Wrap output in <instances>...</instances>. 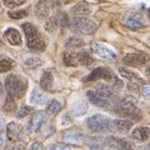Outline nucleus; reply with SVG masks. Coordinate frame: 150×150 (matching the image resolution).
<instances>
[{"label": "nucleus", "instance_id": "obj_8", "mask_svg": "<svg viewBox=\"0 0 150 150\" xmlns=\"http://www.w3.org/2000/svg\"><path fill=\"white\" fill-rule=\"evenodd\" d=\"M69 16L67 13H59L56 14L55 16H53L48 21V24H46V30L49 31H54L58 26H68L69 25Z\"/></svg>", "mask_w": 150, "mask_h": 150}, {"label": "nucleus", "instance_id": "obj_41", "mask_svg": "<svg viewBox=\"0 0 150 150\" xmlns=\"http://www.w3.org/2000/svg\"><path fill=\"white\" fill-rule=\"evenodd\" d=\"M108 150H119V149L116 148V146H112V145H111V146H110L109 149H108Z\"/></svg>", "mask_w": 150, "mask_h": 150}, {"label": "nucleus", "instance_id": "obj_20", "mask_svg": "<svg viewBox=\"0 0 150 150\" xmlns=\"http://www.w3.org/2000/svg\"><path fill=\"white\" fill-rule=\"evenodd\" d=\"M88 110V105H86V103L84 101V100H78V101H75L73 106H71V112L75 115V116H81L84 115L86 112Z\"/></svg>", "mask_w": 150, "mask_h": 150}, {"label": "nucleus", "instance_id": "obj_10", "mask_svg": "<svg viewBox=\"0 0 150 150\" xmlns=\"http://www.w3.org/2000/svg\"><path fill=\"white\" fill-rule=\"evenodd\" d=\"M91 51L95 55L99 56V58L106 59V60H114L116 58V54L111 49H109L108 46L101 45L99 43H93L91 44Z\"/></svg>", "mask_w": 150, "mask_h": 150}, {"label": "nucleus", "instance_id": "obj_7", "mask_svg": "<svg viewBox=\"0 0 150 150\" xmlns=\"http://www.w3.org/2000/svg\"><path fill=\"white\" fill-rule=\"evenodd\" d=\"M58 6H59V1H56V0H48V1L40 0L36 5V15L44 18L48 14L54 13L58 9Z\"/></svg>", "mask_w": 150, "mask_h": 150}, {"label": "nucleus", "instance_id": "obj_5", "mask_svg": "<svg viewBox=\"0 0 150 150\" xmlns=\"http://www.w3.org/2000/svg\"><path fill=\"white\" fill-rule=\"evenodd\" d=\"M114 110L116 114H119L128 119H137L139 116V110L133 103L128 99H118L114 103Z\"/></svg>", "mask_w": 150, "mask_h": 150}, {"label": "nucleus", "instance_id": "obj_1", "mask_svg": "<svg viewBox=\"0 0 150 150\" xmlns=\"http://www.w3.org/2000/svg\"><path fill=\"white\" fill-rule=\"evenodd\" d=\"M23 30H24L26 35L28 48L35 51H43L45 49V43H44L43 36L40 35L39 30L34 25L30 24V23H25V24H23Z\"/></svg>", "mask_w": 150, "mask_h": 150}, {"label": "nucleus", "instance_id": "obj_37", "mask_svg": "<svg viewBox=\"0 0 150 150\" xmlns=\"http://www.w3.org/2000/svg\"><path fill=\"white\" fill-rule=\"evenodd\" d=\"M50 150H73L70 146H67V145H62V144H54L50 146Z\"/></svg>", "mask_w": 150, "mask_h": 150}, {"label": "nucleus", "instance_id": "obj_2", "mask_svg": "<svg viewBox=\"0 0 150 150\" xmlns=\"http://www.w3.org/2000/svg\"><path fill=\"white\" fill-rule=\"evenodd\" d=\"M26 81L21 76L15 74H10L5 79V88L8 95H10L14 99H19L25 94L26 90Z\"/></svg>", "mask_w": 150, "mask_h": 150}, {"label": "nucleus", "instance_id": "obj_16", "mask_svg": "<svg viewBox=\"0 0 150 150\" xmlns=\"http://www.w3.org/2000/svg\"><path fill=\"white\" fill-rule=\"evenodd\" d=\"M44 121H45L44 114H41V112L36 114L34 118L29 121V124H28V130H29V133H33V131L39 130L41 128V125L44 124Z\"/></svg>", "mask_w": 150, "mask_h": 150}, {"label": "nucleus", "instance_id": "obj_18", "mask_svg": "<svg viewBox=\"0 0 150 150\" xmlns=\"http://www.w3.org/2000/svg\"><path fill=\"white\" fill-rule=\"evenodd\" d=\"M91 11L90 6L88 5V4L85 3H78L76 5H74L71 8V13L74 14V15L76 16H84V15H89Z\"/></svg>", "mask_w": 150, "mask_h": 150}, {"label": "nucleus", "instance_id": "obj_34", "mask_svg": "<svg viewBox=\"0 0 150 150\" xmlns=\"http://www.w3.org/2000/svg\"><path fill=\"white\" fill-rule=\"evenodd\" d=\"M14 109H15V100H14V98H11L10 95H8L5 105H4V110L8 112H11Z\"/></svg>", "mask_w": 150, "mask_h": 150}, {"label": "nucleus", "instance_id": "obj_26", "mask_svg": "<svg viewBox=\"0 0 150 150\" xmlns=\"http://www.w3.org/2000/svg\"><path fill=\"white\" fill-rule=\"evenodd\" d=\"M14 67V62L5 55H0V73L9 71Z\"/></svg>", "mask_w": 150, "mask_h": 150}, {"label": "nucleus", "instance_id": "obj_3", "mask_svg": "<svg viewBox=\"0 0 150 150\" xmlns=\"http://www.w3.org/2000/svg\"><path fill=\"white\" fill-rule=\"evenodd\" d=\"M86 125L94 133H105V131H114L112 120L105 115L95 114L86 120Z\"/></svg>", "mask_w": 150, "mask_h": 150}, {"label": "nucleus", "instance_id": "obj_14", "mask_svg": "<svg viewBox=\"0 0 150 150\" xmlns=\"http://www.w3.org/2000/svg\"><path fill=\"white\" fill-rule=\"evenodd\" d=\"M63 140L68 144L71 145H76V146H81L85 143V139H84L83 135L76 134V133H65L63 135Z\"/></svg>", "mask_w": 150, "mask_h": 150}, {"label": "nucleus", "instance_id": "obj_38", "mask_svg": "<svg viewBox=\"0 0 150 150\" xmlns=\"http://www.w3.org/2000/svg\"><path fill=\"white\" fill-rule=\"evenodd\" d=\"M142 94L144 96H149L150 95V83L144 84V85L142 86Z\"/></svg>", "mask_w": 150, "mask_h": 150}, {"label": "nucleus", "instance_id": "obj_21", "mask_svg": "<svg viewBox=\"0 0 150 150\" xmlns=\"http://www.w3.org/2000/svg\"><path fill=\"white\" fill-rule=\"evenodd\" d=\"M110 145L112 146H116L119 150H133V146L131 144L125 139H121V138H111L110 139Z\"/></svg>", "mask_w": 150, "mask_h": 150}, {"label": "nucleus", "instance_id": "obj_42", "mask_svg": "<svg viewBox=\"0 0 150 150\" xmlns=\"http://www.w3.org/2000/svg\"><path fill=\"white\" fill-rule=\"evenodd\" d=\"M3 143H4V140H3V138H0V149H1V146H3Z\"/></svg>", "mask_w": 150, "mask_h": 150}, {"label": "nucleus", "instance_id": "obj_13", "mask_svg": "<svg viewBox=\"0 0 150 150\" xmlns=\"http://www.w3.org/2000/svg\"><path fill=\"white\" fill-rule=\"evenodd\" d=\"M4 35H5L6 40L9 41V44H11L14 46L21 44V35H20V33H19L16 29H14V28H8V29L5 30V33H4Z\"/></svg>", "mask_w": 150, "mask_h": 150}, {"label": "nucleus", "instance_id": "obj_6", "mask_svg": "<svg viewBox=\"0 0 150 150\" xmlns=\"http://www.w3.org/2000/svg\"><path fill=\"white\" fill-rule=\"evenodd\" d=\"M99 79H104V80H108V81L119 83L118 80H116L114 73H112L110 69L103 68V67L94 69L93 71L84 79V81H94V80H99Z\"/></svg>", "mask_w": 150, "mask_h": 150}, {"label": "nucleus", "instance_id": "obj_11", "mask_svg": "<svg viewBox=\"0 0 150 150\" xmlns=\"http://www.w3.org/2000/svg\"><path fill=\"white\" fill-rule=\"evenodd\" d=\"M148 62V56L142 53H130L123 58V63L129 67H140Z\"/></svg>", "mask_w": 150, "mask_h": 150}, {"label": "nucleus", "instance_id": "obj_27", "mask_svg": "<svg viewBox=\"0 0 150 150\" xmlns=\"http://www.w3.org/2000/svg\"><path fill=\"white\" fill-rule=\"evenodd\" d=\"M65 45H67V48L76 49V48H80V46L84 45V40L81 39V38H79V36H70L69 39L67 40Z\"/></svg>", "mask_w": 150, "mask_h": 150}, {"label": "nucleus", "instance_id": "obj_15", "mask_svg": "<svg viewBox=\"0 0 150 150\" xmlns=\"http://www.w3.org/2000/svg\"><path fill=\"white\" fill-rule=\"evenodd\" d=\"M123 24L125 26H128L131 30H138V29H140V28L144 26L143 21L140 20L137 15H130V14L123 19Z\"/></svg>", "mask_w": 150, "mask_h": 150}, {"label": "nucleus", "instance_id": "obj_31", "mask_svg": "<svg viewBox=\"0 0 150 150\" xmlns=\"http://www.w3.org/2000/svg\"><path fill=\"white\" fill-rule=\"evenodd\" d=\"M119 73L121 76H124L125 79H128V80H134V79H139V76L135 73L130 71V70L125 69V68H119Z\"/></svg>", "mask_w": 150, "mask_h": 150}, {"label": "nucleus", "instance_id": "obj_39", "mask_svg": "<svg viewBox=\"0 0 150 150\" xmlns=\"http://www.w3.org/2000/svg\"><path fill=\"white\" fill-rule=\"evenodd\" d=\"M31 150H44V146L40 143H34L31 145Z\"/></svg>", "mask_w": 150, "mask_h": 150}, {"label": "nucleus", "instance_id": "obj_30", "mask_svg": "<svg viewBox=\"0 0 150 150\" xmlns=\"http://www.w3.org/2000/svg\"><path fill=\"white\" fill-rule=\"evenodd\" d=\"M103 144L104 142L100 138H91L88 140V148L90 150H99L103 146Z\"/></svg>", "mask_w": 150, "mask_h": 150}, {"label": "nucleus", "instance_id": "obj_24", "mask_svg": "<svg viewBox=\"0 0 150 150\" xmlns=\"http://www.w3.org/2000/svg\"><path fill=\"white\" fill-rule=\"evenodd\" d=\"M45 95L40 90L38 89H34L31 91V95H30V103L31 104H35V105H43L45 104Z\"/></svg>", "mask_w": 150, "mask_h": 150}, {"label": "nucleus", "instance_id": "obj_9", "mask_svg": "<svg viewBox=\"0 0 150 150\" xmlns=\"http://www.w3.org/2000/svg\"><path fill=\"white\" fill-rule=\"evenodd\" d=\"M86 96H88V100L90 101L91 104L100 106V108H109L111 104V99H109V98L101 95L100 93L94 91V90H89L86 93Z\"/></svg>", "mask_w": 150, "mask_h": 150}, {"label": "nucleus", "instance_id": "obj_4", "mask_svg": "<svg viewBox=\"0 0 150 150\" xmlns=\"http://www.w3.org/2000/svg\"><path fill=\"white\" fill-rule=\"evenodd\" d=\"M70 29L75 33H80L84 35H91L95 33L98 25L93 20H89L83 16H75L71 21L69 23Z\"/></svg>", "mask_w": 150, "mask_h": 150}, {"label": "nucleus", "instance_id": "obj_22", "mask_svg": "<svg viewBox=\"0 0 150 150\" xmlns=\"http://www.w3.org/2000/svg\"><path fill=\"white\" fill-rule=\"evenodd\" d=\"M149 134H150V131H149V129L146 128V126H140V128L135 129L131 135H133L134 139L139 140V142H144V140H148Z\"/></svg>", "mask_w": 150, "mask_h": 150}, {"label": "nucleus", "instance_id": "obj_29", "mask_svg": "<svg viewBox=\"0 0 150 150\" xmlns=\"http://www.w3.org/2000/svg\"><path fill=\"white\" fill-rule=\"evenodd\" d=\"M60 110H62V104L58 100H51L46 108V112L49 115H56Z\"/></svg>", "mask_w": 150, "mask_h": 150}, {"label": "nucleus", "instance_id": "obj_36", "mask_svg": "<svg viewBox=\"0 0 150 150\" xmlns=\"http://www.w3.org/2000/svg\"><path fill=\"white\" fill-rule=\"evenodd\" d=\"M25 3V0H4V5L6 8H16V6H20Z\"/></svg>", "mask_w": 150, "mask_h": 150}, {"label": "nucleus", "instance_id": "obj_45", "mask_svg": "<svg viewBox=\"0 0 150 150\" xmlns=\"http://www.w3.org/2000/svg\"><path fill=\"white\" fill-rule=\"evenodd\" d=\"M148 16H149V19H150V8L148 9Z\"/></svg>", "mask_w": 150, "mask_h": 150}, {"label": "nucleus", "instance_id": "obj_43", "mask_svg": "<svg viewBox=\"0 0 150 150\" xmlns=\"http://www.w3.org/2000/svg\"><path fill=\"white\" fill-rule=\"evenodd\" d=\"M1 129H3V120L0 119V131H1Z\"/></svg>", "mask_w": 150, "mask_h": 150}, {"label": "nucleus", "instance_id": "obj_12", "mask_svg": "<svg viewBox=\"0 0 150 150\" xmlns=\"http://www.w3.org/2000/svg\"><path fill=\"white\" fill-rule=\"evenodd\" d=\"M6 135L8 139L10 142H19V140H23L24 138V133H23V129L20 125H18L16 123H10L6 128Z\"/></svg>", "mask_w": 150, "mask_h": 150}, {"label": "nucleus", "instance_id": "obj_46", "mask_svg": "<svg viewBox=\"0 0 150 150\" xmlns=\"http://www.w3.org/2000/svg\"><path fill=\"white\" fill-rule=\"evenodd\" d=\"M149 41H150V36H149Z\"/></svg>", "mask_w": 150, "mask_h": 150}, {"label": "nucleus", "instance_id": "obj_33", "mask_svg": "<svg viewBox=\"0 0 150 150\" xmlns=\"http://www.w3.org/2000/svg\"><path fill=\"white\" fill-rule=\"evenodd\" d=\"M41 64H43V62H41V59L35 58V56H33V58L26 59V62H25V65H26L28 68H38V67H40Z\"/></svg>", "mask_w": 150, "mask_h": 150}, {"label": "nucleus", "instance_id": "obj_44", "mask_svg": "<svg viewBox=\"0 0 150 150\" xmlns=\"http://www.w3.org/2000/svg\"><path fill=\"white\" fill-rule=\"evenodd\" d=\"M146 75H148V76H150V68L146 69Z\"/></svg>", "mask_w": 150, "mask_h": 150}, {"label": "nucleus", "instance_id": "obj_19", "mask_svg": "<svg viewBox=\"0 0 150 150\" xmlns=\"http://www.w3.org/2000/svg\"><path fill=\"white\" fill-rule=\"evenodd\" d=\"M96 91L100 93L101 95L109 98V99H112L114 95H115L114 88H112L111 85H109V84H104V83H99V84H98V85H96Z\"/></svg>", "mask_w": 150, "mask_h": 150}, {"label": "nucleus", "instance_id": "obj_32", "mask_svg": "<svg viewBox=\"0 0 150 150\" xmlns=\"http://www.w3.org/2000/svg\"><path fill=\"white\" fill-rule=\"evenodd\" d=\"M28 10H16V11H9V18L11 19H15V20H18V19H23V18H26L28 16Z\"/></svg>", "mask_w": 150, "mask_h": 150}, {"label": "nucleus", "instance_id": "obj_17", "mask_svg": "<svg viewBox=\"0 0 150 150\" xmlns=\"http://www.w3.org/2000/svg\"><path fill=\"white\" fill-rule=\"evenodd\" d=\"M112 126H114V131H120V133H125L128 131L131 126H133V121L128 119H120V120H112Z\"/></svg>", "mask_w": 150, "mask_h": 150}, {"label": "nucleus", "instance_id": "obj_23", "mask_svg": "<svg viewBox=\"0 0 150 150\" xmlns=\"http://www.w3.org/2000/svg\"><path fill=\"white\" fill-rule=\"evenodd\" d=\"M76 60H78V64L85 65V67L93 64V62H94V59H93V56L90 55V53H88V51H84V50L76 53Z\"/></svg>", "mask_w": 150, "mask_h": 150}, {"label": "nucleus", "instance_id": "obj_28", "mask_svg": "<svg viewBox=\"0 0 150 150\" xmlns=\"http://www.w3.org/2000/svg\"><path fill=\"white\" fill-rule=\"evenodd\" d=\"M63 63H64V65H67V67H76V65H78L76 54L64 53V55H63Z\"/></svg>", "mask_w": 150, "mask_h": 150}, {"label": "nucleus", "instance_id": "obj_40", "mask_svg": "<svg viewBox=\"0 0 150 150\" xmlns=\"http://www.w3.org/2000/svg\"><path fill=\"white\" fill-rule=\"evenodd\" d=\"M3 93H4V88H3V84L0 83V98H1V95H3Z\"/></svg>", "mask_w": 150, "mask_h": 150}, {"label": "nucleus", "instance_id": "obj_35", "mask_svg": "<svg viewBox=\"0 0 150 150\" xmlns=\"http://www.w3.org/2000/svg\"><path fill=\"white\" fill-rule=\"evenodd\" d=\"M33 112V108L28 106V105H23L20 109L18 110V118H25V116H28L29 114H31Z\"/></svg>", "mask_w": 150, "mask_h": 150}, {"label": "nucleus", "instance_id": "obj_25", "mask_svg": "<svg viewBox=\"0 0 150 150\" xmlns=\"http://www.w3.org/2000/svg\"><path fill=\"white\" fill-rule=\"evenodd\" d=\"M40 86L44 90H50L53 88V74L50 71H45L43 74V76L40 79Z\"/></svg>", "mask_w": 150, "mask_h": 150}]
</instances>
